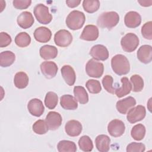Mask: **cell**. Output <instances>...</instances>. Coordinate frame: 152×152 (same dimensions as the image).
Here are the masks:
<instances>
[{
  "instance_id": "6da1fadb",
  "label": "cell",
  "mask_w": 152,
  "mask_h": 152,
  "mask_svg": "<svg viewBox=\"0 0 152 152\" xmlns=\"http://www.w3.org/2000/svg\"><path fill=\"white\" fill-rule=\"evenodd\" d=\"M111 66L113 72L118 75L128 74L130 71V64L127 58L122 55H115L111 59Z\"/></svg>"
},
{
  "instance_id": "7a4b0ae2",
  "label": "cell",
  "mask_w": 152,
  "mask_h": 152,
  "mask_svg": "<svg viewBox=\"0 0 152 152\" xmlns=\"http://www.w3.org/2000/svg\"><path fill=\"white\" fill-rule=\"evenodd\" d=\"M119 21V14L115 11H109L102 13L97 18V24L101 28L110 30L115 27Z\"/></svg>"
},
{
  "instance_id": "3957f363",
  "label": "cell",
  "mask_w": 152,
  "mask_h": 152,
  "mask_svg": "<svg viewBox=\"0 0 152 152\" xmlns=\"http://www.w3.org/2000/svg\"><path fill=\"white\" fill-rule=\"evenodd\" d=\"M85 21L86 17L83 12L74 10L68 15L65 23L69 28L72 30H77L82 28Z\"/></svg>"
},
{
  "instance_id": "277c9868",
  "label": "cell",
  "mask_w": 152,
  "mask_h": 152,
  "mask_svg": "<svg viewBox=\"0 0 152 152\" xmlns=\"http://www.w3.org/2000/svg\"><path fill=\"white\" fill-rule=\"evenodd\" d=\"M34 15L39 23L43 24L50 23L52 15L49 12V8L43 4H39L34 8Z\"/></svg>"
},
{
  "instance_id": "5b68a950",
  "label": "cell",
  "mask_w": 152,
  "mask_h": 152,
  "mask_svg": "<svg viewBox=\"0 0 152 152\" xmlns=\"http://www.w3.org/2000/svg\"><path fill=\"white\" fill-rule=\"evenodd\" d=\"M121 45L124 51L132 52L137 48L139 45V38L134 33H128L122 38Z\"/></svg>"
},
{
  "instance_id": "8992f818",
  "label": "cell",
  "mask_w": 152,
  "mask_h": 152,
  "mask_svg": "<svg viewBox=\"0 0 152 152\" xmlns=\"http://www.w3.org/2000/svg\"><path fill=\"white\" fill-rule=\"evenodd\" d=\"M86 71L89 77L93 78H100L103 74V64L101 62L96 61L94 59H91L88 60L86 64Z\"/></svg>"
},
{
  "instance_id": "52a82bcc",
  "label": "cell",
  "mask_w": 152,
  "mask_h": 152,
  "mask_svg": "<svg viewBox=\"0 0 152 152\" xmlns=\"http://www.w3.org/2000/svg\"><path fill=\"white\" fill-rule=\"evenodd\" d=\"M127 113L126 119L131 124H135L145 118L146 110L144 106L138 105L132 107Z\"/></svg>"
},
{
  "instance_id": "ba28073f",
  "label": "cell",
  "mask_w": 152,
  "mask_h": 152,
  "mask_svg": "<svg viewBox=\"0 0 152 152\" xmlns=\"http://www.w3.org/2000/svg\"><path fill=\"white\" fill-rule=\"evenodd\" d=\"M72 41L71 33L66 30H60L58 31L54 36V42L59 47H67Z\"/></svg>"
},
{
  "instance_id": "9c48e42d",
  "label": "cell",
  "mask_w": 152,
  "mask_h": 152,
  "mask_svg": "<svg viewBox=\"0 0 152 152\" xmlns=\"http://www.w3.org/2000/svg\"><path fill=\"white\" fill-rule=\"evenodd\" d=\"M125 131L124 123L119 119H113L107 125V131L109 134L113 137L122 136Z\"/></svg>"
},
{
  "instance_id": "30bf717a",
  "label": "cell",
  "mask_w": 152,
  "mask_h": 152,
  "mask_svg": "<svg viewBox=\"0 0 152 152\" xmlns=\"http://www.w3.org/2000/svg\"><path fill=\"white\" fill-rule=\"evenodd\" d=\"M90 55L94 60L105 61L109 58V54L106 46L102 45H96L90 49Z\"/></svg>"
},
{
  "instance_id": "8fae6325",
  "label": "cell",
  "mask_w": 152,
  "mask_h": 152,
  "mask_svg": "<svg viewBox=\"0 0 152 152\" xmlns=\"http://www.w3.org/2000/svg\"><path fill=\"white\" fill-rule=\"evenodd\" d=\"M45 121L48 125L49 129L56 130L61 126L62 121L61 115L54 111L49 112L46 116Z\"/></svg>"
},
{
  "instance_id": "7c38bea8",
  "label": "cell",
  "mask_w": 152,
  "mask_h": 152,
  "mask_svg": "<svg viewBox=\"0 0 152 152\" xmlns=\"http://www.w3.org/2000/svg\"><path fill=\"white\" fill-rule=\"evenodd\" d=\"M40 66L42 73L48 79H51L55 77L58 70L57 65L52 61L43 62Z\"/></svg>"
},
{
  "instance_id": "4fadbf2b",
  "label": "cell",
  "mask_w": 152,
  "mask_h": 152,
  "mask_svg": "<svg viewBox=\"0 0 152 152\" xmlns=\"http://www.w3.org/2000/svg\"><path fill=\"white\" fill-rule=\"evenodd\" d=\"M136 104L135 99L131 96H129L124 99L119 100L117 102L116 107L117 110L121 114H126L132 107Z\"/></svg>"
},
{
  "instance_id": "5bb4252c",
  "label": "cell",
  "mask_w": 152,
  "mask_h": 152,
  "mask_svg": "<svg viewBox=\"0 0 152 152\" xmlns=\"http://www.w3.org/2000/svg\"><path fill=\"white\" fill-rule=\"evenodd\" d=\"M27 109L31 115L36 117L40 116L45 111L43 103L39 99L30 100L28 103Z\"/></svg>"
},
{
  "instance_id": "9a60e30c",
  "label": "cell",
  "mask_w": 152,
  "mask_h": 152,
  "mask_svg": "<svg viewBox=\"0 0 152 152\" xmlns=\"http://www.w3.org/2000/svg\"><path fill=\"white\" fill-rule=\"evenodd\" d=\"M99 29L94 25H87L83 29L80 39L86 41H94L99 37Z\"/></svg>"
},
{
  "instance_id": "2e32d148",
  "label": "cell",
  "mask_w": 152,
  "mask_h": 152,
  "mask_svg": "<svg viewBox=\"0 0 152 152\" xmlns=\"http://www.w3.org/2000/svg\"><path fill=\"white\" fill-rule=\"evenodd\" d=\"M137 56L141 62L149 64L152 60V47L148 45L141 46L137 51Z\"/></svg>"
},
{
  "instance_id": "e0dca14e",
  "label": "cell",
  "mask_w": 152,
  "mask_h": 152,
  "mask_svg": "<svg viewBox=\"0 0 152 152\" xmlns=\"http://www.w3.org/2000/svg\"><path fill=\"white\" fill-rule=\"evenodd\" d=\"M124 23L125 26L128 28H136L141 23V17L136 11H129L125 16Z\"/></svg>"
},
{
  "instance_id": "ac0fdd59",
  "label": "cell",
  "mask_w": 152,
  "mask_h": 152,
  "mask_svg": "<svg viewBox=\"0 0 152 152\" xmlns=\"http://www.w3.org/2000/svg\"><path fill=\"white\" fill-rule=\"evenodd\" d=\"M83 126L81 124L76 120H70L65 125V131L70 137H77L82 132Z\"/></svg>"
},
{
  "instance_id": "d6986e66",
  "label": "cell",
  "mask_w": 152,
  "mask_h": 152,
  "mask_svg": "<svg viewBox=\"0 0 152 152\" xmlns=\"http://www.w3.org/2000/svg\"><path fill=\"white\" fill-rule=\"evenodd\" d=\"M17 21L20 27L24 29H27L30 28L33 24L34 20L30 12L24 11L18 16Z\"/></svg>"
},
{
  "instance_id": "ffe728a7",
  "label": "cell",
  "mask_w": 152,
  "mask_h": 152,
  "mask_svg": "<svg viewBox=\"0 0 152 152\" xmlns=\"http://www.w3.org/2000/svg\"><path fill=\"white\" fill-rule=\"evenodd\" d=\"M52 36L51 31L46 27H39L34 31L35 40L40 43H46L50 40Z\"/></svg>"
},
{
  "instance_id": "44dd1931",
  "label": "cell",
  "mask_w": 152,
  "mask_h": 152,
  "mask_svg": "<svg viewBox=\"0 0 152 152\" xmlns=\"http://www.w3.org/2000/svg\"><path fill=\"white\" fill-rule=\"evenodd\" d=\"M61 71L65 83L69 86H73L75 82L76 75L72 67L68 65H64L62 67Z\"/></svg>"
},
{
  "instance_id": "7402d4cb",
  "label": "cell",
  "mask_w": 152,
  "mask_h": 152,
  "mask_svg": "<svg viewBox=\"0 0 152 152\" xmlns=\"http://www.w3.org/2000/svg\"><path fill=\"white\" fill-rule=\"evenodd\" d=\"M96 147L100 152H107L110 149V139L107 135L101 134L95 139Z\"/></svg>"
},
{
  "instance_id": "603a6c76",
  "label": "cell",
  "mask_w": 152,
  "mask_h": 152,
  "mask_svg": "<svg viewBox=\"0 0 152 152\" xmlns=\"http://www.w3.org/2000/svg\"><path fill=\"white\" fill-rule=\"evenodd\" d=\"M60 104L65 110H75L78 107L77 100L70 94L62 96L60 99Z\"/></svg>"
},
{
  "instance_id": "cb8c5ba5",
  "label": "cell",
  "mask_w": 152,
  "mask_h": 152,
  "mask_svg": "<svg viewBox=\"0 0 152 152\" xmlns=\"http://www.w3.org/2000/svg\"><path fill=\"white\" fill-rule=\"evenodd\" d=\"M40 55L42 58L48 60L55 58L58 55L57 48L52 45H44L39 50Z\"/></svg>"
},
{
  "instance_id": "d4e9b609",
  "label": "cell",
  "mask_w": 152,
  "mask_h": 152,
  "mask_svg": "<svg viewBox=\"0 0 152 152\" xmlns=\"http://www.w3.org/2000/svg\"><path fill=\"white\" fill-rule=\"evenodd\" d=\"M121 81L122 83V86L118 88L115 89V91L116 96L119 98L122 97L129 94L132 88V86L127 77H122L121 80Z\"/></svg>"
},
{
  "instance_id": "484cf974",
  "label": "cell",
  "mask_w": 152,
  "mask_h": 152,
  "mask_svg": "<svg viewBox=\"0 0 152 152\" xmlns=\"http://www.w3.org/2000/svg\"><path fill=\"white\" fill-rule=\"evenodd\" d=\"M28 81L29 79L28 75L26 72L23 71L17 72L14 78V85L19 89L26 88L28 84Z\"/></svg>"
},
{
  "instance_id": "4316f807",
  "label": "cell",
  "mask_w": 152,
  "mask_h": 152,
  "mask_svg": "<svg viewBox=\"0 0 152 152\" xmlns=\"http://www.w3.org/2000/svg\"><path fill=\"white\" fill-rule=\"evenodd\" d=\"M15 54L9 50L2 52L0 53V65L2 67H8L11 65L15 61Z\"/></svg>"
},
{
  "instance_id": "83f0119b",
  "label": "cell",
  "mask_w": 152,
  "mask_h": 152,
  "mask_svg": "<svg viewBox=\"0 0 152 152\" xmlns=\"http://www.w3.org/2000/svg\"><path fill=\"white\" fill-rule=\"evenodd\" d=\"M74 94L75 99L81 104H86L88 102V96L82 86H75L74 88Z\"/></svg>"
},
{
  "instance_id": "f1b7e54d",
  "label": "cell",
  "mask_w": 152,
  "mask_h": 152,
  "mask_svg": "<svg viewBox=\"0 0 152 152\" xmlns=\"http://www.w3.org/2000/svg\"><path fill=\"white\" fill-rule=\"evenodd\" d=\"M57 148L59 152H75L77 150L75 142L69 140L60 141L57 145Z\"/></svg>"
},
{
  "instance_id": "f546056e",
  "label": "cell",
  "mask_w": 152,
  "mask_h": 152,
  "mask_svg": "<svg viewBox=\"0 0 152 152\" xmlns=\"http://www.w3.org/2000/svg\"><path fill=\"white\" fill-rule=\"evenodd\" d=\"M145 135V128L144 125L138 124L134 126L131 131V137L137 141L142 140Z\"/></svg>"
},
{
  "instance_id": "4dcf8cb0",
  "label": "cell",
  "mask_w": 152,
  "mask_h": 152,
  "mask_svg": "<svg viewBox=\"0 0 152 152\" xmlns=\"http://www.w3.org/2000/svg\"><path fill=\"white\" fill-rule=\"evenodd\" d=\"M31 42L30 36L26 32H21L15 37V44L20 48L28 46Z\"/></svg>"
},
{
  "instance_id": "1f68e13d",
  "label": "cell",
  "mask_w": 152,
  "mask_h": 152,
  "mask_svg": "<svg viewBox=\"0 0 152 152\" xmlns=\"http://www.w3.org/2000/svg\"><path fill=\"white\" fill-rule=\"evenodd\" d=\"M58 102V95L53 92H48L45 98V104L49 109H53L56 106Z\"/></svg>"
},
{
  "instance_id": "d6a6232c",
  "label": "cell",
  "mask_w": 152,
  "mask_h": 152,
  "mask_svg": "<svg viewBox=\"0 0 152 152\" xmlns=\"http://www.w3.org/2000/svg\"><path fill=\"white\" fill-rule=\"evenodd\" d=\"M78 145L83 151H91L93 148L92 140L87 135H83L79 139Z\"/></svg>"
},
{
  "instance_id": "836d02e7",
  "label": "cell",
  "mask_w": 152,
  "mask_h": 152,
  "mask_svg": "<svg viewBox=\"0 0 152 152\" xmlns=\"http://www.w3.org/2000/svg\"><path fill=\"white\" fill-rule=\"evenodd\" d=\"M100 1L98 0H84L83 2V7L87 12L93 13L97 11L100 7Z\"/></svg>"
},
{
  "instance_id": "e575fe53",
  "label": "cell",
  "mask_w": 152,
  "mask_h": 152,
  "mask_svg": "<svg viewBox=\"0 0 152 152\" xmlns=\"http://www.w3.org/2000/svg\"><path fill=\"white\" fill-rule=\"evenodd\" d=\"M33 130L36 134L42 135L46 134L48 131L49 128L45 121L39 119L33 124Z\"/></svg>"
},
{
  "instance_id": "d590c367",
  "label": "cell",
  "mask_w": 152,
  "mask_h": 152,
  "mask_svg": "<svg viewBox=\"0 0 152 152\" xmlns=\"http://www.w3.org/2000/svg\"><path fill=\"white\" fill-rule=\"evenodd\" d=\"M130 81L132 84V91L134 92H140L144 88V80L142 78L137 74L132 75Z\"/></svg>"
},
{
  "instance_id": "8d00e7d4",
  "label": "cell",
  "mask_w": 152,
  "mask_h": 152,
  "mask_svg": "<svg viewBox=\"0 0 152 152\" xmlns=\"http://www.w3.org/2000/svg\"><path fill=\"white\" fill-rule=\"evenodd\" d=\"M86 86L90 93L97 94L102 90V87L100 82L96 80H88L86 83Z\"/></svg>"
},
{
  "instance_id": "74e56055",
  "label": "cell",
  "mask_w": 152,
  "mask_h": 152,
  "mask_svg": "<svg viewBox=\"0 0 152 152\" xmlns=\"http://www.w3.org/2000/svg\"><path fill=\"white\" fill-rule=\"evenodd\" d=\"M113 77L109 75H105L102 80V84L104 88L111 94H114L115 91V88L113 87Z\"/></svg>"
},
{
  "instance_id": "f35d334b",
  "label": "cell",
  "mask_w": 152,
  "mask_h": 152,
  "mask_svg": "<svg viewBox=\"0 0 152 152\" xmlns=\"http://www.w3.org/2000/svg\"><path fill=\"white\" fill-rule=\"evenodd\" d=\"M142 36L145 39H152V22L151 21L145 23L141 28Z\"/></svg>"
},
{
  "instance_id": "ab89813d",
  "label": "cell",
  "mask_w": 152,
  "mask_h": 152,
  "mask_svg": "<svg viewBox=\"0 0 152 152\" xmlns=\"http://www.w3.org/2000/svg\"><path fill=\"white\" fill-rule=\"evenodd\" d=\"M145 150V145L141 142H133L129 144L126 147L127 152H143Z\"/></svg>"
},
{
  "instance_id": "60d3db41",
  "label": "cell",
  "mask_w": 152,
  "mask_h": 152,
  "mask_svg": "<svg viewBox=\"0 0 152 152\" xmlns=\"http://www.w3.org/2000/svg\"><path fill=\"white\" fill-rule=\"evenodd\" d=\"M31 3L30 0H14L12 1L13 6L18 10H24L27 8Z\"/></svg>"
},
{
  "instance_id": "b9f144b4",
  "label": "cell",
  "mask_w": 152,
  "mask_h": 152,
  "mask_svg": "<svg viewBox=\"0 0 152 152\" xmlns=\"http://www.w3.org/2000/svg\"><path fill=\"white\" fill-rule=\"evenodd\" d=\"M12 39L11 36L5 32L0 33V47H7L11 43Z\"/></svg>"
},
{
  "instance_id": "7bdbcfd3",
  "label": "cell",
  "mask_w": 152,
  "mask_h": 152,
  "mask_svg": "<svg viewBox=\"0 0 152 152\" xmlns=\"http://www.w3.org/2000/svg\"><path fill=\"white\" fill-rule=\"evenodd\" d=\"M81 1L80 0H69L66 1V4L69 8H75L80 4Z\"/></svg>"
},
{
  "instance_id": "ee69618b",
  "label": "cell",
  "mask_w": 152,
  "mask_h": 152,
  "mask_svg": "<svg viewBox=\"0 0 152 152\" xmlns=\"http://www.w3.org/2000/svg\"><path fill=\"white\" fill-rule=\"evenodd\" d=\"M138 2L142 7H150L151 5L152 1L151 0H142V1H138Z\"/></svg>"
}]
</instances>
